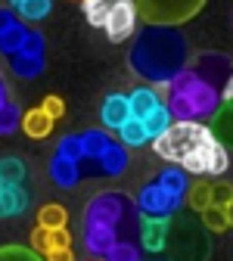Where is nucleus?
<instances>
[{
    "label": "nucleus",
    "instance_id": "obj_1",
    "mask_svg": "<svg viewBox=\"0 0 233 261\" xmlns=\"http://www.w3.org/2000/svg\"><path fill=\"white\" fill-rule=\"evenodd\" d=\"M131 168V149L106 127H84L65 134L47 162L56 190H78L84 180H118Z\"/></svg>",
    "mask_w": 233,
    "mask_h": 261
},
{
    "label": "nucleus",
    "instance_id": "obj_2",
    "mask_svg": "<svg viewBox=\"0 0 233 261\" xmlns=\"http://www.w3.org/2000/svg\"><path fill=\"white\" fill-rule=\"evenodd\" d=\"M81 243L99 261H140V212L124 190H99L84 202Z\"/></svg>",
    "mask_w": 233,
    "mask_h": 261
},
{
    "label": "nucleus",
    "instance_id": "obj_3",
    "mask_svg": "<svg viewBox=\"0 0 233 261\" xmlns=\"http://www.w3.org/2000/svg\"><path fill=\"white\" fill-rule=\"evenodd\" d=\"M233 78V59L218 50H202L190 56L187 69L168 84V106L174 121H199L209 124L218 106L224 103V90Z\"/></svg>",
    "mask_w": 233,
    "mask_h": 261
},
{
    "label": "nucleus",
    "instance_id": "obj_4",
    "mask_svg": "<svg viewBox=\"0 0 233 261\" xmlns=\"http://www.w3.org/2000/svg\"><path fill=\"white\" fill-rule=\"evenodd\" d=\"M152 152L196 177H221L230 168L227 146L199 121H171V127L152 140Z\"/></svg>",
    "mask_w": 233,
    "mask_h": 261
},
{
    "label": "nucleus",
    "instance_id": "obj_5",
    "mask_svg": "<svg viewBox=\"0 0 233 261\" xmlns=\"http://www.w3.org/2000/svg\"><path fill=\"white\" fill-rule=\"evenodd\" d=\"M190 41L180 28L146 25L127 50V65L143 84H171L190 62Z\"/></svg>",
    "mask_w": 233,
    "mask_h": 261
},
{
    "label": "nucleus",
    "instance_id": "obj_6",
    "mask_svg": "<svg viewBox=\"0 0 233 261\" xmlns=\"http://www.w3.org/2000/svg\"><path fill=\"white\" fill-rule=\"evenodd\" d=\"M0 56L7 59V69L16 78L35 81L47 69V38H44V31L22 22L16 16V10L0 7Z\"/></svg>",
    "mask_w": 233,
    "mask_h": 261
},
{
    "label": "nucleus",
    "instance_id": "obj_7",
    "mask_svg": "<svg viewBox=\"0 0 233 261\" xmlns=\"http://www.w3.org/2000/svg\"><path fill=\"white\" fill-rule=\"evenodd\" d=\"M187 190H190V174L177 165H165L152 180H146L137 190L134 205L140 218H171L187 205Z\"/></svg>",
    "mask_w": 233,
    "mask_h": 261
},
{
    "label": "nucleus",
    "instance_id": "obj_8",
    "mask_svg": "<svg viewBox=\"0 0 233 261\" xmlns=\"http://www.w3.org/2000/svg\"><path fill=\"white\" fill-rule=\"evenodd\" d=\"M165 258L168 261H209L212 258V233L199 221L196 212H177L168 218L165 233Z\"/></svg>",
    "mask_w": 233,
    "mask_h": 261
},
{
    "label": "nucleus",
    "instance_id": "obj_9",
    "mask_svg": "<svg viewBox=\"0 0 233 261\" xmlns=\"http://www.w3.org/2000/svg\"><path fill=\"white\" fill-rule=\"evenodd\" d=\"M205 4L209 0H134L137 19H143L146 25H168V28H180L184 22L199 16Z\"/></svg>",
    "mask_w": 233,
    "mask_h": 261
},
{
    "label": "nucleus",
    "instance_id": "obj_10",
    "mask_svg": "<svg viewBox=\"0 0 233 261\" xmlns=\"http://www.w3.org/2000/svg\"><path fill=\"white\" fill-rule=\"evenodd\" d=\"M233 199V187L227 180H209V177H199V180H190V190H187V205L190 212H205V208H224L227 202Z\"/></svg>",
    "mask_w": 233,
    "mask_h": 261
},
{
    "label": "nucleus",
    "instance_id": "obj_11",
    "mask_svg": "<svg viewBox=\"0 0 233 261\" xmlns=\"http://www.w3.org/2000/svg\"><path fill=\"white\" fill-rule=\"evenodd\" d=\"M31 202H35V187L31 184L0 177V221L25 215L31 208Z\"/></svg>",
    "mask_w": 233,
    "mask_h": 261
},
{
    "label": "nucleus",
    "instance_id": "obj_12",
    "mask_svg": "<svg viewBox=\"0 0 233 261\" xmlns=\"http://www.w3.org/2000/svg\"><path fill=\"white\" fill-rule=\"evenodd\" d=\"M134 28H137V7H134V0L112 7V10L106 13V19H103V31H106V38H109L112 44L127 41L131 35H134Z\"/></svg>",
    "mask_w": 233,
    "mask_h": 261
},
{
    "label": "nucleus",
    "instance_id": "obj_13",
    "mask_svg": "<svg viewBox=\"0 0 233 261\" xmlns=\"http://www.w3.org/2000/svg\"><path fill=\"white\" fill-rule=\"evenodd\" d=\"M127 103H131V118L143 121V118H149L159 106H165V96H162L152 84H140V87H134V90L127 93Z\"/></svg>",
    "mask_w": 233,
    "mask_h": 261
},
{
    "label": "nucleus",
    "instance_id": "obj_14",
    "mask_svg": "<svg viewBox=\"0 0 233 261\" xmlns=\"http://www.w3.org/2000/svg\"><path fill=\"white\" fill-rule=\"evenodd\" d=\"M65 246H72V237H69L65 227H41L38 224L35 230H31V249H35L41 258L56 252V249H65Z\"/></svg>",
    "mask_w": 233,
    "mask_h": 261
},
{
    "label": "nucleus",
    "instance_id": "obj_15",
    "mask_svg": "<svg viewBox=\"0 0 233 261\" xmlns=\"http://www.w3.org/2000/svg\"><path fill=\"white\" fill-rule=\"evenodd\" d=\"M165 233H168V218H140V249L146 255H162Z\"/></svg>",
    "mask_w": 233,
    "mask_h": 261
},
{
    "label": "nucleus",
    "instance_id": "obj_16",
    "mask_svg": "<svg viewBox=\"0 0 233 261\" xmlns=\"http://www.w3.org/2000/svg\"><path fill=\"white\" fill-rule=\"evenodd\" d=\"M127 118H131L127 93H109L103 100V106H99V121H103V127L106 130H118Z\"/></svg>",
    "mask_w": 233,
    "mask_h": 261
},
{
    "label": "nucleus",
    "instance_id": "obj_17",
    "mask_svg": "<svg viewBox=\"0 0 233 261\" xmlns=\"http://www.w3.org/2000/svg\"><path fill=\"white\" fill-rule=\"evenodd\" d=\"M209 130L218 137L221 146L233 149V96H224V103L218 106V112L209 121Z\"/></svg>",
    "mask_w": 233,
    "mask_h": 261
},
{
    "label": "nucleus",
    "instance_id": "obj_18",
    "mask_svg": "<svg viewBox=\"0 0 233 261\" xmlns=\"http://www.w3.org/2000/svg\"><path fill=\"white\" fill-rule=\"evenodd\" d=\"M53 118L38 106V109H28L25 115H22V130L31 137V140H44V137H50V130H53Z\"/></svg>",
    "mask_w": 233,
    "mask_h": 261
},
{
    "label": "nucleus",
    "instance_id": "obj_19",
    "mask_svg": "<svg viewBox=\"0 0 233 261\" xmlns=\"http://www.w3.org/2000/svg\"><path fill=\"white\" fill-rule=\"evenodd\" d=\"M118 140H121V146H127V149H140V146H146L149 143V137H146V127L137 121V118H127L118 130Z\"/></svg>",
    "mask_w": 233,
    "mask_h": 261
},
{
    "label": "nucleus",
    "instance_id": "obj_20",
    "mask_svg": "<svg viewBox=\"0 0 233 261\" xmlns=\"http://www.w3.org/2000/svg\"><path fill=\"white\" fill-rule=\"evenodd\" d=\"M0 177L19 180V184H31V168H28V162L19 159V155H0Z\"/></svg>",
    "mask_w": 233,
    "mask_h": 261
},
{
    "label": "nucleus",
    "instance_id": "obj_21",
    "mask_svg": "<svg viewBox=\"0 0 233 261\" xmlns=\"http://www.w3.org/2000/svg\"><path fill=\"white\" fill-rule=\"evenodd\" d=\"M118 4H127V0H81V10H84L87 22H90L93 28H103L106 13H109L112 7H118Z\"/></svg>",
    "mask_w": 233,
    "mask_h": 261
},
{
    "label": "nucleus",
    "instance_id": "obj_22",
    "mask_svg": "<svg viewBox=\"0 0 233 261\" xmlns=\"http://www.w3.org/2000/svg\"><path fill=\"white\" fill-rule=\"evenodd\" d=\"M53 13V0H25V4L16 7V16L22 22H41Z\"/></svg>",
    "mask_w": 233,
    "mask_h": 261
},
{
    "label": "nucleus",
    "instance_id": "obj_23",
    "mask_svg": "<svg viewBox=\"0 0 233 261\" xmlns=\"http://www.w3.org/2000/svg\"><path fill=\"white\" fill-rule=\"evenodd\" d=\"M22 109L16 100H10L7 106H0V137H10L16 130H22Z\"/></svg>",
    "mask_w": 233,
    "mask_h": 261
},
{
    "label": "nucleus",
    "instance_id": "obj_24",
    "mask_svg": "<svg viewBox=\"0 0 233 261\" xmlns=\"http://www.w3.org/2000/svg\"><path fill=\"white\" fill-rule=\"evenodd\" d=\"M171 121H174V118H171V112H168V106H159V109H156V112H152L149 118H143L140 124L146 127V137H149V143H152L156 137H162V134H165V130H168V127H171Z\"/></svg>",
    "mask_w": 233,
    "mask_h": 261
},
{
    "label": "nucleus",
    "instance_id": "obj_25",
    "mask_svg": "<svg viewBox=\"0 0 233 261\" xmlns=\"http://www.w3.org/2000/svg\"><path fill=\"white\" fill-rule=\"evenodd\" d=\"M38 224L41 227H65V224H69V212H65L59 202H47L38 212Z\"/></svg>",
    "mask_w": 233,
    "mask_h": 261
},
{
    "label": "nucleus",
    "instance_id": "obj_26",
    "mask_svg": "<svg viewBox=\"0 0 233 261\" xmlns=\"http://www.w3.org/2000/svg\"><path fill=\"white\" fill-rule=\"evenodd\" d=\"M0 261H44L31 246H22V243H7L0 246Z\"/></svg>",
    "mask_w": 233,
    "mask_h": 261
},
{
    "label": "nucleus",
    "instance_id": "obj_27",
    "mask_svg": "<svg viewBox=\"0 0 233 261\" xmlns=\"http://www.w3.org/2000/svg\"><path fill=\"white\" fill-rule=\"evenodd\" d=\"M199 221L209 227V233H224V230H227L224 208H205V212H199Z\"/></svg>",
    "mask_w": 233,
    "mask_h": 261
},
{
    "label": "nucleus",
    "instance_id": "obj_28",
    "mask_svg": "<svg viewBox=\"0 0 233 261\" xmlns=\"http://www.w3.org/2000/svg\"><path fill=\"white\" fill-rule=\"evenodd\" d=\"M53 121L56 118H62V112H65V106H62V100H59V96H47V100H44V106H41Z\"/></svg>",
    "mask_w": 233,
    "mask_h": 261
},
{
    "label": "nucleus",
    "instance_id": "obj_29",
    "mask_svg": "<svg viewBox=\"0 0 233 261\" xmlns=\"http://www.w3.org/2000/svg\"><path fill=\"white\" fill-rule=\"evenodd\" d=\"M44 261H75V249L65 246V249H56L50 255H44Z\"/></svg>",
    "mask_w": 233,
    "mask_h": 261
},
{
    "label": "nucleus",
    "instance_id": "obj_30",
    "mask_svg": "<svg viewBox=\"0 0 233 261\" xmlns=\"http://www.w3.org/2000/svg\"><path fill=\"white\" fill-rule=\"evenodd\" d=\"M13 100L10 96V87H7V81H4V72H0V106H7Z\"/></svg>",
    "mask_w": 233,
    "mask_h": 261
},
{
    "label": "nucleus",
    "instance_id": "obj_31",
    "mask_svg": "<svg viewBox=\"0 0 233 261\" xmlns=\"http://www.w3.org/2000/svg\"><path fill=\"white\" fill-rule=\"evenodd\" d=\"M224 218H227V227H233V199L224 205Z\"/></svg>",
    "mask_w": 233,
    "mask_h": 261
},
{
    "label": "nucleus",
    "instance_id": "obj_32",
    "mask_svg": "<svg viewBox=\"0 0 233 261\" xmlns=\"http://www.w3.org/2000/svg\"><path fill=\"white\" fill-rule=\"evenodd\" d=\"M140 261H168V258H159V255H149V258H140Z\"/></svg>",
    "mask_w": 233,
    "mask_h": 261
},
{
    "label": "nucleus",
    "instance_id": "obj_33",
    "mask_svg": "<svg viewBox=\"0 0 233 261\" xmlns=\"http://www.w3.org/2000/svg\"><path fill=\"white\" fill-rule=\"evenodd\" d=\"M7 4H10V10H16L19 4H25V0H7Z\"/></svg>",
    "mask_w": 233,
    "mask_h": 261
},
{
    "label": "nucleus",
    "instance_id": "obj_34",
    "mask_svg": "<svg viewBox=\"0 0 233 261\" xmlns=\"http://www.w3.org/2000/svg\"><path fill=\"white\" fill-rule=\"evenodd\" d=\"M224 96H233V78H230V84H227V90H224Z\"/></svg>",
    "mask_w": 233,
    "mask_h": 261
},
{
    "label": "nucleus",
    "instance_id": "obj_35",
    "mask_svg": "<svg viewBox=\"0 0 233 261\" xmlns=\"http://www.w3.org/2000/svg\"><path fill=\"white\" fill-rule=\"evenodd\" d=\"M87 261H99V258H87Z\"/></svg>",
    "mask_w": 233,
    "mask_h": 261
},
{
    "label": "nucleus",
    "instance_id": "obj_36",
    "mask_svg": "<svg viewBox=\"0 0 233 261\" xmlns=\"http://www.w3.org/2000/svg\"><path fill=\"white\" fill-rule=\"evenodd\" d=\"M75 4H81V0H75Z\"/></svg>",
    "mask_w": 233,
    "mask_h": 261
}]
</instances>
